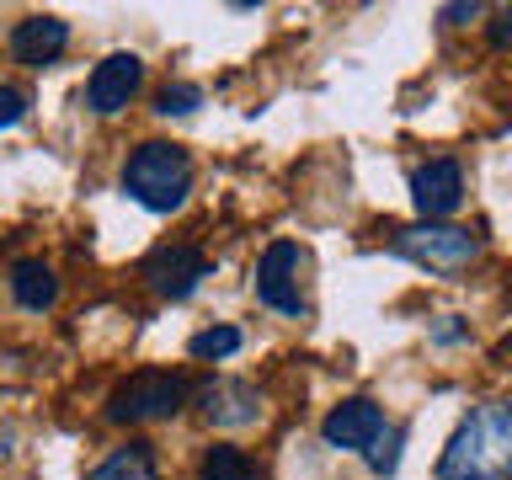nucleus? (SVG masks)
<instances>
[{
    "instance_id": "f257e3e1",
    "label": "nucleus",
    "mask_w": 512,
    "mask_h": 480,
    "mask_svg": "<svg viewBox=\"0 0 512 480\" xmlns=\"http://www.w3.org/2000/svg\"><path fill=\"white\" fill-rule=\"evenodd\" d=\"M438 480H512V400H480L438 454Z\"/></svg>"
},
{
    "instance_id": "f03ea898",
    "label": "nucleus",
    "mask_w": 512,
    "mask_h": 480,
    "mask_svg": "<svg viewBox=\"0 0 512 480\" xmlns=\"http://www.w3.org/2000/svg\"><path fill=\"white\" fill-rule=\"evenodd\" d=\"M123 192L150 214H176L192 192V160L182 144L171 139H144L134 155L123 160Z\"/></svg>"
},
{
    "instance_id": "7ed1b4c3",
    "label": "nucleus",
    "mask_w": 512,
    "mask_h": 480,
    "mask_svg": "<svg viewBox=\"0 0 512 480\" xmlns=\"http://www.w3.org/2000/svg\"><path fill=\"white\" fill-rule=\"evenodd\" d=\"M187 379L182 374H166V368H144V374L123 379L107 400V422L118 427H139V422H166L187 406Z\"/></svg>"
},
{
    "instance_id": "20e7f679",
    "label": "nucleus",
    "mask_w": 512,
    "mask_h": 480,
    "mask_svg": "<svg viewBox=\"0 0 512 480\" xmlns=\"http://www.w3.org/2000/svg\"><path fill=\"white\" fill-rule=\"evenodd\" d=\"M390 251L427 272H464L480 262V235L459 230V224H411V230L390 235Z\"/></svg>"
},
{
    "instance_id": "39448f33",
    "label": "nucleus",
    "mask_w": 512,
    "mask_h": 480,
    "mask_svg": "<svg viewBox=\"0 0 512 480\" xmlns=\"http://www.w3.org/2000/svg\"><path fill=\"white\" fill-rule=\"evenodd\" d=\"M304 267H310V256L294 240H272L256 262V299L288 320H304V310H310L304 304Z\"/></svg>"
},
{
    "instance_id": "423d86ee",
    "label": "nucleus",
    "mask_w": 512,
    "mask_h": 480,
    "mask_svg": "<svg viewBox=\"0 0 512 480\" xmlns=\"http://www.w3.org/2000/svg\"><path fill=\"white\" fill-rule=\"evenodd\" d=\"M139 278L150 283V294L182 304V299H192V294L203 288V278H208V256H203L198 246H187V240H176V246H155L150 256H144Z\"/></svg>"
},
{
    "instance_id": "0eeeda50",
    "label": "nucleus",
    "mask_w": 512,
    "mask_h": 480,
    "mask_svg": "<svg viewBox=\"0 0 512 480\" xmlns=\"http://www.w3.org/2000/svg\"><path fill=\"white\" fill-rule=\"evenodd\" d=\"M139 86H144V59L128 54V48H118V54H107V59L91 70V80H86V107L96 112V118H112V112H123L128 102H134Z\"/></svg>"
},
{
    "instance_id": "6e6552de",
    "label": "nucleus",
    "mask_w": 512,
    "mask_h": 480,
    "mask_svg": "<svg viewBox=\"0 0 512 480\" xmlns=\"http://www.w3.org/2000/svg\"><path fill=\"white\" fill-rule=\"evenodd\" d=\"M411 203H416V214H422V224H438L448 219L454 208L464 203V171H459V160H427V166H416L411 171Z\"/></svg>"
},
{
    "instance_id": "1a4fd4ad",
    "label": "nucleus",
    "mask_w": 512,
    "mask_h": 480,
    "mask_svg": "<svg viewBox=\"0 0 512 480\" xmlns=\"http://www.w3.org/2000/svg\"><path fill=\"white\" fill-rule=\"evenodd\" d=\"M379 432H384V411L368 395H352L342 406H331L326 422H320L326 448H347V454H368V448L379 443Z\"/></svg>"
},
{
    "instance_id": "9d476101",
    "label": "nucleus",
    "mask_w": 512,
    "mask_h": 480,
    "mask_svg": "<svg viewBox=\"0 0 512 480\" xmlns=\"http://www.w3.org/2000/svg\"><path fill=\"white\" fill-rule=\"evenodd\" d=\"M198 416L208 427H251L262 416V395L246 379H208L198 390Z\"/></svg>"
},
{
    "instance_id": "9b49d317",
    "label": "nucleus",
    "mask_w": 512,
    "mask_h": 480,
    "mask_svg": "<svg viewBox=\"0 0 512 480\" xmlns=\"http://www.w3.org/2000/svg\"><path fill=\"white\" fill-rule=\"evenodd\" d=\"M64 48H70V22L64 16H27V22L11 27V59L27 64V70L54 64Z\"/></svg>"
},
{
    "instance_id": "f8f14e48",
    "label": "nucleus",
    "mask_w": 512,
    "mask_h": 480,
    "mask_svg": "<svg viewBox=\"0 0 512 480\" xmlns=\"http://www.w3.org/2000/svg\"><path fill=\"white\" fill-rule=\"evenodd\" d=\"M11 299L22 304V310L32 315H43V310H54L59 304V272L38 262V256H22V262H11Z\"/></svg>"
},
{
    "instance_id": "ddd939ff",
    "label": "nucleus",
    "mask_w": 512,
    "mask_h": 480,
    "mask_svg": "<svg viewBox=\"0 0 512 480\" xmlns=\"http://www.w3.org/2000/svg\"><path fill=\"white\" fill-rule=\"evenodd\" d=\"M86 480H160V470H155L150 443H123V448H112Z\"/></svg>"
},
{
    "instance_id": "4468645a",
    "label": "nucleus",
    "mask_w": 512,
    "mask_h": 480,
    "mask_svg": "<svg viewBox=\"0 0 512 480\" xmlns=\"http://www.w3.org/2000/svg\"><path fill=\"white\" fill-rule=\"evenodd\" d=\"M203 480H262V475H256V464L240 454V448L214 443V448L203 454Z\"/></svg>"
},
{
    "instance_id": "2eb2a0df",
    "label": "nucleus",
    "mask_w": 512,
    "mask_h": 480,
    "mask_svg": "<svg viewBox=\"0 0 512 480\" xmlns=\"http://www.w3.org/2000/svg\"><path fill=\"white\" fill-rule=\"evenodd\" d=\"M187 352L198 363H219V358H230V352H240V331L235 326H208L187 342Z\"/></svg>"
},
{
    "instance_id": "dca6fc26",
    "label": "nucleus",
    "mask_w": 512,
    "mask_h": 480,
    "mask_svg": "<svg viewBox=\"0 0 512 480\" xmlns=\"http://www.w3.org/2000/svg\"><path fill=\"white\" fill-rule=\"evenodd\" d=\"M203 107V86H192V80H171V86H160L155 96V112L160 118H187V112Z\"/></svg>"
},
{
    "instance_id": "f3484780",
    "label": "nucleus",
    "mask_w": 512,
    "mask_h": 480,
    "mask_svg": "<svg viewBox=\"0 0 512 480\" xmlns=\"http://www.w3.org/2000/svg\"><path fill=\"white\" fill-rule=\"evenodd\" d=\"M400 443H406V427H384V432H379V443L368 448V470H374V475H395Z\"/></svg>"
},
{
    "instance_id": "a211bd4d",
    "label": "nucleus",
    "mask_w": 512,
    "mask_h": 480,
    "mask_svg": "<svg viewBox=\"0 0 512 480\" xmlns=\"http://www.w3.org/2000/svg\"><path fill=\"white\" fill-rule=\"evenodd\" d=\"M27 91H16V86H0V128H16L27 118Z\"/></svg>"
},
{
    "instance_id": "6ab92c4d",
    "label": "nucleus",
    "mask_w": 512,
    "mask_h": 480,
    "mask_svg": "<svg viewBox=\"0 0 512 480\" xmlns=\"http://www.w3.org/2000/svg\"><path fill=\"white\" fill-rule=\"evenodd\" d=\"M464 336H470V326H464L459 315H443L438 326H432V342L438 347H454V342H464Z\"/></svg>"
},
{
    "instance_id": "aec40b11",
    "label": "nucleus",
    "mask_w": 512,
    "mask_h": 480,
    "mask_svg": "<svg viewBox=\"0 0 512 480\" xmlns=\"http://www.w3.org/2000/svg\"><path fill=\"white\" fill-rule=\"evenodd\" d=\"M486 38H491V48H512V6L496 11V22L486 27Z\"/></svg>"
},
{
    "instance_id": "412c9836",
    "label": "nucleus",
    "mask_w": 512,
    "mask_h": 480,
    "mask_svg": "<svg viewBox=\"0 0 512 480\" xmlns=\"http://www.w3.org/2000/svg\"><path fill=\"white\" fill-rule=\"evenodd\" d=\"M475 16H480L475 0H470V6H443V22H448V27H464V22H475Z\"/></svg>"
},
{
    "instance_id": "4be33fe9",
    "label": "nucleus",
    "mask_w": 512,
    "mask_h": 480,
    "mask_svg": "<svg viewBox=\"0 0 512 480\" xmlns=\"http://www.w3.org/2000/svg\"><path fill=\"white\" fill-rule=\"evenodd\" d=\"M11 443H16V438H11V427H0V459L11 454Z\"/></svg>"
}]
</instances>
